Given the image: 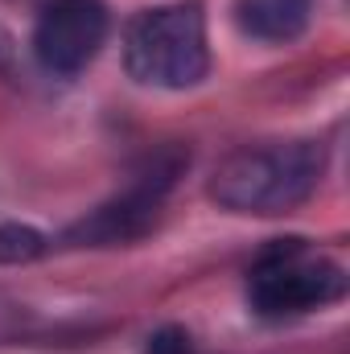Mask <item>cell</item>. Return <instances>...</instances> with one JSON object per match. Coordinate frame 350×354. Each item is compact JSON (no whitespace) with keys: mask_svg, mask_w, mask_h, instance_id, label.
<instances>
[{"mask_svg":"<svg viewBox=\"0 0 350 354\" xmlns=\"http://www.w3.org/2000/svg\"><path fill=\"white\" fill-rule=\"evenodd\" d=\"M149 354H190V334L169 326V330H161V334L149 338Z\"/></svg>","mask_w":350,"mask_h":354,"instance_id":"ba28073f","label":"cell"},{"mask_svg":"<svg viewBox=\"0 0 350 354\" xmlns=\"http://www.w3.org/2000/svg\"><path fill=\"white\" fill-rule=\"evenodd\" d=\"M342 297H347L342 264L305 252L301 239H284L272 252H264L260 264L252 268V280H248L252 313L264 322L301 317V313L326 309Z\"/></svg>","mask_w":350,"mask_h":354,"instance_id":"3957f363","label":"cell"},{"mask_svg":"<svg viewBox=\"0 0 350 354\" xmlns=\"http://www.w3.org/2000/svg\"><path fill=\"white\" fill-rule=\"evenodd\" d=\"M124 66L140 87H198L210 71L202 4L177 0V4H157L136 12L124 33Z\"/></svg>","mask_w":350,"mask_h":354,"instance_id":"7a4b0ae2","label":"cell"},{"mask_svg":"<svg viewBox=\"0 0 350 354\" xmlns=\"http://www.w3.org/2000/svg\"><path fill=\"white\" fill-rule=\"evenodd\" d=\"M12 66V37L4 33V25H0V75Z\"/></svg>","mask_w":350,"mask_h":354,"instance_id":"9c48e42d","label":"cell"},{"mask_svg":"<svg viewBox=\"0 0 350 354\" xmlns=\"http://www.w3.org/2000/svg\"><path fill=\"white\" fill-rule=\"evenodd\" d=\"M103 41H107L103 0H50L33 25V54L58 79H75L79 71H87Z\"/></svg>","mask_w":350,"mask_h":354,"instance_id":"5b68a950","label":"cell"},{"mask_svg":"<svg viewBox=\"0 0 350 354\" xmlns=\"http://www.w3.org/2000/svg\"><path fill=\"white\" fill-rule=\"evenodd\" d=\"M50 248V239L29 223H0V264H29Z\"/></svg>","mask_w":350,"mask_h":354,"instance_id":"52a82bcc","label":"cell"},{"mask_svg":"<svg viewBox=\"0 0 350 354\" xmlns=\"http://www.w3.org/2000/svg\"><path fill=\"white\" fill-rule=\"evenodd\" d=\"M326 174V149L317 140H264L243 145L210 177V198L231 214H288L313 198Z\"/></svg>","mask_w":350,"mask_h":354,"instance_id":"6da1fadb","label":"cell"},{"mask_svg":"<svg viewBox=\"0 0 350 354\" xmlns=\"http://www.w3.org/2000/svg\"><path fill=\"white\" fill-rule=\"evenodd\" d=\"M190 165V153L181 149H161L157 157L145 161V169L136 174V181L107 198L103 206L87 210L79 223L66 227L62 243L66 248H128L136 239H145L165 206V194L174 189V181L181 177V169Z\"/></svg>","mask_w":350,"mask_h":354,"instance_id":"277c9868","label":"cell"},{"mask_svg":"<svg viewBox=\"0 0 350 354\" xmlns=\"http://www.w3.org/2000/svg\"><path fill=\"white\" fill-rule=\"evenodd\" d=\"M317 0H235V25L268 46L297 41L313 21Z\"/></svg>","mask_w":350,"mask_h":354,"instance_id":"8992f818","label":"cell"}]
</instances>
